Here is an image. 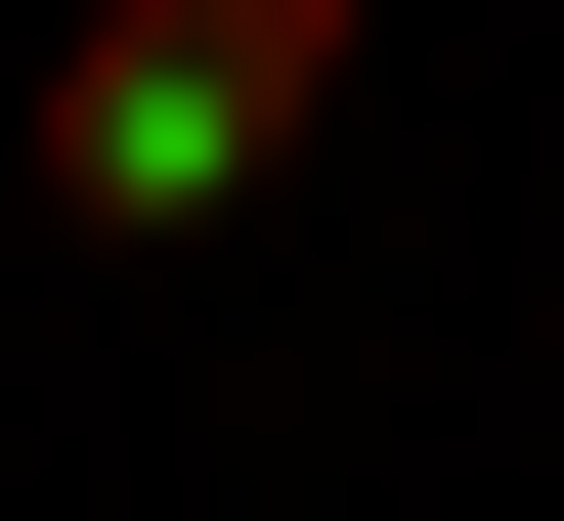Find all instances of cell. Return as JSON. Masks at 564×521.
Returning a JSON list of instances; mask_svg holds the SVG:
<instances>
[{"label":"cell","instance_id":"6da1fadb","mask_svg":"<svg viewBox=\"0 0 564 521\" xmlns=\"http://www.w3.org/2000/svg\"><path fill=\"white\" fill-rule=\"evenodd\" d=\"M304 131H348V0H44V218L87 261H217Z\"/></svg>","mask_w":564,"mask_h":521}]
</instances>
